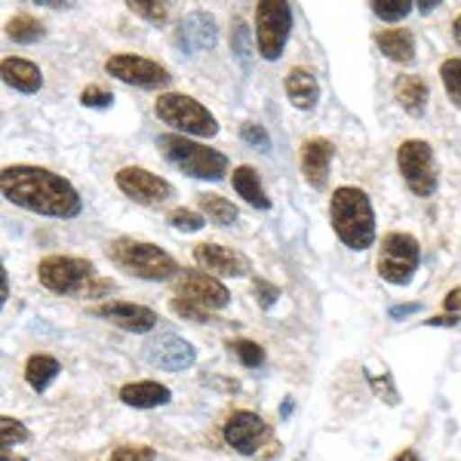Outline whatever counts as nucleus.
Returning <instances> with one entry per match:
<instances>
[{"label":"nucleus","mask_w":461,"mask_h":461,"mask_svg":"<svg viewBox=\"0 0 461 461\" xmlns=\"http://www.w3.org/2000/svg\"><path fill=\"white\" fill-rule=\"evenodd\" d=\"M0 191L13 206L47 215V219H77L84 212V200H80L77 188L68 178L43 167H28V163L4 167L0 169Z\"/></svg>","instance_id":"f257e3e1"},{"label":"nucleus","mask_w":461,"mask_h":461,"mask_svg":"<svg viewBox=\"0 0 461 461\" xmlns=\"http://www.w3.org/2000/svg\"><path fill=\"white\" fill-rule=\"evenodd\" d=\"M330 221L336 237L348 249L363 252L375 243V210H373V200H369L363 188L341 185V188L332 191Z\"/></svg>","instance_id":"f03ea898"},{"label":"nucleus","mask_w":461,"mask_h":461,"mask_svg":"<svg viewBox=\"0 0 461 461\" xmlns=\"http://www.w3.org/2000/svg\"><path fill=\"white\" fill-rule=\"evenodd\" d=\"M108 258L121 267L123 274L139 280H151V284H163L173 280L178 271L176 258L167 249L154 247L148 240H132V237H117L108 243Z\"/></svg>","instance_id":"7ed1b4c3"},{"label":"nucleus","mask_w":461,"mask_h":461,"mask_svg":"<svg viewBox=\"0 0 461 461\" xmlns=\"http://www.w3.org/2000/svg\"><path fill=\"white\" fill-rule=\"evenodd\" d=\"M158 148L176 169H182V173L191 178H200V182H221V178L228 176L225 154L215 151L210 145H200L188 136L169 132V136L158 139Z\"/></svg>","instance_id":"20e7f679"},{"label":"nucleus","mask_w":461,"mask_h":461,"mask_svg":"<svg viewBox=\"0 0 461 461\" xmlns=\"http://www.w3.org/2000/svg\"><path fill=\"white\" fill-rule=\"evenodd\" d=\"M154 114L160 117L167 126H173L178 136L188 139H212L219 132V121L210 114V108H203L197 99L185 93H163L154 102Z\"/></svg>","instance_id":"39448f33"},{"label":"nucleus","mask_w":461,"mask_h":461,"mask_svg":"<svg viewBox=\"0 0 461 461\" xmlns=\"http://www.w3.org/2000/svg\"><path fill=\"white\" fill-rule=\"evenodd\" d=\"M37 277H41V284L56 295H86L89 299V289L99 280V274H95L89 258L47 256L37 265Z\"/></svg>","instance_id":"423d86ee"},{"label":"nucleus","mask_w":461,"mask_h":461,"mask_svg":"<svg viewBox=\"0 0 461 461\" xmlns=\"http://www.w3.org/2000/svg\"><path fill=\"white\" fill-rule=\"evenodd\" d=\"M419 265H421V247L412 234H403V230L384 234L382 249H378V274H382L384 284L391 286L412 284Z\"/></svg>","instance_id":"0eeeda50"},{"label":"nucleus","mask_w":461,"mask_h":461,"mask_svg":"<svg viewBox=\"0 0 461 461\" xmlns=\"http://www.w3.org/2000/svg\"><path fill=\"white\" fill-rule=\"evenodd\" d=\"M397 169L403 176L406 188L412 191L415 197H430L437 191V182H440V173H437V158L434 148H430L425 139H406L403 145L397 148Z\"/></svg>","instance_id":"6e6552de"},{"label":"nucleus","mask_w":461,"mask_h":461,"mask_svg":"<svg viewBox=\"0 0 461 461\" xmlns=\"http://www.w3.org/2000/svg\"><path fill=\"white\" fill-rule=\"evenodd\" d=\"M293 32V6L280 0H267L256 6V47L258 56L267 62H277Z\"/></svg>","instance_id":"1a4fd4ad"},{"label":"nucleus","mask_w":461,"mask_h":461,"mask_svg":"<svg viewBox=\"0 0 461 461\" xmlns=\"http://www.w3.org/2000/svg\"><path fill=\"white\" fill-rule=\"evenodd\" d=\"M176 299L185 304H194V308L215 314V311L228 308L230 293L219 277L203 271H182L176 277Z\"/></svg>","instance_id":"9d476101"},{"label":"nucleus","mask_w":461,"mask_h":461,"mask_svg":"<svg viewBox=\"0 0 461 461\" xmlns=\"http://www.w3.org/2000/svg\"><path fill=\"white\" fill-rule=\"evenodd\" d=\"M105 71L111 77L121 80V84L142 86V89H163L173 84L169 68H163L160 62H151V59H145V56H132V53L111 56L105 62Z\"/></svg>","instance_id":"9b49d317"},{"label":"nucleus","mask_w":461,"mask_h":461,"mask_svg":"<svg viewBox=\"0 0 461 461\" xmlns=\"http://www.w3.org/2000/svg\"><path fill=\"white\" fill-rule=\"evenodd\" d=\"M114 182L126 197L136 200V203H142V206H154V203H163V200L173 197V185H169L163 176H154L151 169H142V167L117 169Z\"/></svg>","instance_id":"f8f14e48"},{"label":"nucleus","mask_w":461,"mask_h":461,"mask_svg":"<svg viewBox=\"0 0 461 461\" xmlns=\"http://www.w3.org/2000/svg\"><path fill=\"white\" fill-rule=\"evenodd\" d=\"M173 41H176V47L182 50V53H188V56L206 53V50H212V47H215V41H219V28H215V16H212V13H203V10L188 13V16L178 22Z\"/></svg>","instance_id":"ddd939ff"},{"label":"nucleus","mask_w":461,"mask_h":461,"mask_svg":"<svg viewBox=\"0 0 461 461\" xmlns=\"http://www.w3.org/2000/svg\"><path fill=\"white\" fill-rule=\"evenodd\" d=\"M95 317L108 320V323L121 326L126 332H136V336H142V332H151L154 326L160 323L158 311L145 308V304H132V302H105V304H95L93 308Z\"/></svg>","instance_id":"4468645a"},{"label":"nucleus","mask_w":461,"mask_h":461,"mask_svg":"<svg viewBox=\"0 0 461 461\" xmlns=\"http://www.w3.org/2000/svg\"><path fill=\"white\" fill-rule=\"evenodd\" d=\"M194 262L206 267L210 274H219V277H249L252 274V265L243 252L219 247V243H200V247H194Z\"/></svg>","instance_id":"2eb2a0df"},{"label":"nucleus","mask_w":461,"mask_h":461,"mask_svg":"<svg viewBox=\"0 0 461 461\" xmlns=\"http://www.w3.org/2000/svg\"><path fill=\"white\" fill-rule=\"evenodd\" d=\"M151 366L167 369V373H182V369H191L197 363V351L191 341L178 339V336H160L154 339L151 345L145 348Z\"/></svg>","instance_id":"dca6fc26"},{"label":"nucleus","mask_w":461,"mask_h":461,"mask_svg":"<svg viewBox=\"0 0 461 461\" xmlns=\"http://www.w3.org/2000/svg\"><path fill=\"white\" fill-rule=\"evenodd\" d=\"M265 434H267V428H265L262 415L249 412V409H237V412H230L225 421V440H228V446H234L240 456L258 452V443H262Z\"/></svg>","instance_id":"f3484780"},{"label":"nucleus","mask_w":461,"mask_h":461,"mask_svg":"<svg viewBox=\"0 0 461 461\" xmlns=\"http://www.w3.org/2000/svg\"><path fill=\"white\" fill-rule=\"evenodd\" d=\"M332 142L330 139H308L302 145V176L311 188L323 191L326 178H330V163H332Z\"/></svg>","instance_id":"a211bd4d"},{"label":"nucleus","mask_w":461,"mask_h":461,"mask_svg":"<svg viewBox=\"0 0 461 461\" xmlns=\"http://www.w3.org/2000/svg\"><path fill=\"white\" fill-rule=\"evenodd\" d=\"M0 74H4L6 86L19 89V93H25V95H34L43 89V71L37 68L34 62H28V59L6 56L4 62H0Z\"/></svg>","instance_id":"6ab92c4d"},{"label":"nucleus","mask_w":461,"mask_h":461,"mask_svg":"<svg viewBox=\"0 0 461 461\" xmlns=\"http://www.w3.org/2000/svg\"><path fill=\"white\" fill-rule=\"evenodd\" d=\"M393 95H397L400 108L406 111L409 117H425L428 111V84L419 74H400L393 80Z\"/></svg>","instance_id":"aec40b11"},{"label":"nucleus","mask_w":461,"mask_h":461,"mask_svg":"<svg viewBox=\"0 0 461 461\" xmlns=\"http://www.w3.org/2000/svg\"><path fill=\"white\" fill-rule=\"evenodd\" d=\"M375 47L397 65L415 62V34L409 28H384V32H375Z\"/></svg>","instance_id":"412c9836"},{"label":"nucleus","mask_w":461,"mask_h":461,"mask_svg":"<svg viewBox=\"0 0 461 461\" xmlns=\"http://www.w3.org/2000/svg\"><path fill=\"white\" fill-rule=\"evenodd\" d=\"M286 99L299 111H314L320 102V84L308 68H293L286 74Z\"/></svg>","instance_id":"4be33fe9"},{"label":"nucleus","mask_w":461,"mask_h":461,"mask_svg":"<svg viewBox=\"0 0 461 461\" xmlns=\"http://www.w3.org/2000/svg\"><path fill=\"white\" fill-rule=\"evenodd\" d=\"M169 388L160 382H132L121 388V400L132 409H158L169 403Z\"/></svg>","instance_id":"5701e85b"},{"label":"nucleus","mask_w":461,"mask_h":461,"mask_svg":"<svg viewBox=\"0 0 461 461\" xmlns=\"http://www.w3.org/2000/svg\"><path fill=\"white\" fill-rule=\"evenodd\" d=\"M230 185H234V191L247 200L249 206H256V210H271V200H267L262 182H258V173L252 167H237L234 173H230Z\"/></svg>","instance_id":"b1692460"},{"label":"nucleus","mask_w":461,"mask_h":461,"mask_svg":"<svg viewBox=\"0 0 461 461\" xmlns=\"http://www.w3.org/2000/svg\"><path fill=\"white\" fill-rule=\"evenodd\" d=\"M59 373H62V366H59V360L50 354H32L25 363V382H28V388L37 393L47 391L59 378Z\"/></svg>","instance_id":"393cba45"},{"label":"nucleus","mask_w":461,"mask_h":461,"mask_svg":"<svg viewBox=\"0 0 461 461\" xmlns=\"http://www.w3.org/2000/svg\"><path fill=\"white\" fill-rule=\"evenodd\" d=\"M197 206H200V212L212 221V225H234V221L240 219L237 206L230 203V200L219 197V194H197Z\"/></svg>","instance_id":"a878e982"},{"label":"nucleus","mask_w":461,"mask_h":461,"mask_svg":"<svg viewBox=\"0 0 461 461\" xmlns=\"http://www.w3.org/2000/svg\"><path fill=\"white\" fill-rule=\"evenodd\" d=\"M47 34V28H43L41 19L28 16V13H19V16H13L10 22H6V37L16 43H37L41 37Z\"/></svg>","instance_id":"bb28decb"},{"label":"nucleus","mask_w":461,"mask_h":461,"mask_svg":"<svg viewBox=\"0 0 461 461\" xmlns=\"http://www.w3.org/2000/svg\"><path fill=\"white\" fill-rule=\"evenodd\" d=\"M440 80L443 89L449 95V102L456 108H461V59H446L440 65Z\"/></svg>","instance_id":"cd10ccee"},{"label":"nucleus","mask_w":461,"mask_h":461,"mask_svg":"<svg viewBox=\"0 0 461 461\" xmlns=\"http://www.w3.org/2000/svg\"><path fill=\"white\" fill-rule=\"evenodd\" d=\"M230 351H234L237 360L243 363L247 369H258L265 363V348L258 345V341H249V339H237V341H230Z\"/></svg>","instance_id":"c85d7f7f"},{"label":"nucleus","mask_w":461,"mask_h":461,"mask_svg":"<svg viewBox=\"0 0 461 461\" xmlns=\"http://www.w3.org/2000/svg\"><path fill=\"white\" fill-rule=\"evenodd\" d=\"M230 50H234V56L240 59L243 68H249L252 62V43H249V28L243 19L234 22V28H230Z\"/></svg>","instance_id":"c756f323"},{"label":"nucleus","mask_w":461,"mask_h":461,"mask_svg":"<svg viewBox=\"0 0 461 461\" xmlns=\"http://www.w3.org/2000/svg\"><path fill=\"white\" fill-rule=\"evenodd\" d=\"M130 10L145 22H151V25H163L169 19V6L160 4V0H130Z\"/></svg>","instance_id":"7c9ffc66"},{"label":"nucleus","mask_w":461,"mask_h":461,"mask_svg":"<svg viewBox=\"0 0 461 461\" xmlns=\"http://www.w3.org/2000/svg\"><path fill=\"white\" fill-rule=\"evenodd\" d=\"M167 221L173 225L176 230H185V234H194L206 225V215L203 212H194V210H185V206H178L167 215Z\"/></svg>","instance_id":"2f4dec72"},{"label":"nucleus","mask_w":461,"mask_h":461,"mask_svg":"<svg viewBox=\"0 0 461 461\" xmlns=\"http://www.w3.org/2000/svg\"><path fill=\"white\" fill-rule=\"evenodd\" d=\"M28 437H32V430L22 425L19 419H10V415L0 419V443H4V452H10V446L16 443H25Z\"/></svg>","instance_id":"473e14b6"},{"label":"nucleus","mask_w":461,"mask_h":461,"mask_svg":"<svg viewBox=\"0 0 461 461\" xmlns=\"http://www.w3.org/2000/svg\"><path fill=\"white\" fill-rule=\"evenodd\" d=\"M373 13L382 22H400L412 13V0H375Z\"/></svg>","instance_id":"72a5a7b5"},{"label":"nucleus","mask_w":461,"mask_h":461,"mask_svg":"<svg viewBox=\"0 0 461 461\" xmlns=\"http://www.w3.org/2000/svg\"><path fill=\"white\" fill-rule=\"evenodd\" d=\"M240 139L247 145H252V148H262V151H271V136H267V130L262 123H252V121H247V123H240Z\"/></svg>","instance_id":"f704fd0d"},{"label":"nucleus","mask_w":461,"mask_h":461,"mask_svg":"<svg viewBox=\"0 0 461 461\" xmlns=\"http://www.w3.org/2000/svg\"><path fill=\"white\" fill-rule=\"evenodd\" d=\"M158 452L151 446H117L111 461H154Z\"/></svg>","instance_id":"c9c22d12"},{"label":"nucleus","mask_w":461,"mask_h":461,"mask_svg":"<svg viewBox=\"0 0 461 461\" xmlns=\"http://www.w3.org/2000/svg\"><path fill=\"white\" fill-rule=\"evenodd\" d=\"M111 102H114V95L108 93L105 86H86L84 93H80V105L84 108H111Z\"/></svg>","instance_id":"e433bc0d"},{"label":"nucleus","mask_w":461,"mask_h":461,"mask_svg":"<svg viewBox=\"0 0 461 461\" xmlns=\"http://www.w3.org/2000/svg\"><path fill=\"white\" fill-rule=\"evenodd\" d=\"M252 293H256V299L262 308H274L280 299V289L274 284H267V280H252Z\"/></svg>","instance_id":"4c0bfd02"},{"label":"nucleus","mask_w":461,"mask_h":461,"mask_svg":"<svg viewBox=\"0 0 461 461\" xmlns=\"http://www.w3.org/2000/svg\"><path fill=\"white\" fill-rule=\"evenodd\" d=\"M173 311H176L178 317L191 320V323H212V314H206V311L194 308V304H185V302H178V299H173Z\"/></svg>","instance_id":"58836bf2"},{"label":"nucleus","mask_w":461,"mask_h":461,"mask_svg":"<svg viewBox=\"0 0 461 461\" xmlns=\"http://www.w3.org/2000/svg\"><path fill=\"white\" fill-rule=\"evenodd\" d=\"M369 382H373L375 393H378V397L384 400V403L397 406V400H400V397H397V388H393V384H391V378H388V375H382V382H378L375 375H369Z\"/></svg>","instance_id":"ea45409f"},{"label":"nucleus","mask_w":461,"mask_h":461,"mask_svg":"<svg viewBox=\"0 0 461 461\" xmlns=\"http://www.w3.org/2000/svg\"><path fill=\"white\" fill-rule=\"evenodd\" d=\"M443 308L449 311V314H461V286L449 289V293L443 295Z\"/></svg>","instance_id":"a19ab883"},{"label":"nucleus","mask_w":461,"mask_h":461,"mask_svg":"<svg viewBox=\"0 0 461 461\" xmlns=\"http://www.w3.org/2000/svg\"><path fill=\"white\" fill-rule=\"evenodd\" d=\"M421 304L419 302H412V304H393V308L388 311V314L393 317V320H400V317H409V314H415V311H419Z\"/></svg>","instance_id":"79ce46f5"},{"label":"nucleus","mask_w":461,"mask_h":461,"mask_svg":"<svg viewBox=\"0 0 461 461\" xmlns=\"http://www.w3.org/2000/svg\"><path fill=\"white\" fill-rule=\"evenodd\" d=\"M428 326H458V314H443V317H430Z\"/></svg>","instance_id":"37998d69"},{"label":"nucleus","mask_w":461,"mask_h":461,"mask_svg":"<svg viewBox=\"0 0 461 461\" xmlns=\"http://www.w3.org/2000/svg\"><path fill=\"white\" fill-rule=\"evenodd\" d=\"M415 4H419V6H415V10L425 13V16H428V13H434L437 6H440V0H415Z\"/></svg>","instance_id":"c03bdc74"},{"label":"nucleus","mask_w":461,"mask_h":461,"mask_svg":"<svg viewBox=\"0 0 461 461\" xmlns=\"http://www.w3.org/2000/svg\"><path fill=\"white\" fill-rule=\"evenodd\" d=\"M0 284H4V293H0V302L10 299V277H6V267H0Z\"/></svg>","instance_id":"a18cd8bd"},{"label":"nucleus","mask_w":461,"mask_h":461,"mask_svg":"<svg viewBox=\"0 0 461 461\" xmlns=\"http://www.w3.org/2000/svg\"><path fill=\"white\" fill-rule=\"evenodd\" d=\"M393 461H421V458H419V452H415V449H403V452H397V456H393Z\"/></svg>","instance_id":"49530a36"},{"label":"nucleus","mask_w":461,"mask_h":461,"mask_svg":"<svg viewBox=\"0 0 461 461\" xmlns=\"http://www.w3.org/2000/svg\"><path fill=\"white\" fill-rule=\"evenodd\" d=\"M452 34H456V43L461 47V16H458L456 22H452Z\"/></svg>","instance_id":"de8ad7c7"},{"label":"nucleus","mask_w":461,"mask_h":461,"mask_svg":"<svg viewBox=\"0 0 461 461\" xmlns=\"http://www.w3.org/2000/svg\"><path fill=\"white\" fill-rule=\"evenodd\" d=\"M0 461H28V458H22V456H10V452H4V456H0Z\"/></svg>","instance_id":"09e8293b"}]
</instances>
